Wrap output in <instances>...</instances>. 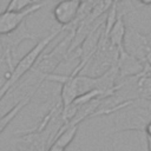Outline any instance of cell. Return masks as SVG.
Segmentation results:
<instances>
[{
	"mask_svg": "<svg viewBox=\"0 0 151 151\" xmlns=\"http://www.w3.org/2000/svg\"><path fill=\"white\" fill-rule=\"evenodd\" d=\"M65 27H60L57 31H53L52 33H50L48 35L40 38L37 44L34 45V47H32L15 65L14 67L9 71V74L6 79V81L2 84V86L0 87V101L5 98V96H7L13 88H15V86L18 85V83L24 78V76H26L35 65L37 60L39 59V57L42 54V52L46 50V47L51 44V41L57 38L61 32H64Z\"/></svg>",
	"mask_w": 151,
	"mask_h": 151,
	"instance_id": "1",
	"label": "cell"
},
{
	"mask_svg": "<svg viewBox=\"0 0 151 151\" xmlns=\"http://www.w3.org/2000/svg\"><path fill=\"white\" fill-rule=\"evenodd\" d=\"M117 110L119 112H117L118 114L114 119V129L112 133H120L126 131L144 132L146 124L151 120V104L137 105L132 104V101L130 100L112 109L103 110L100 114L111 113Z\"/></svg>",
	"mask_w": 151,
	"mask_h": 151,
	"instance_id": "2",
	"label": "cell"
},
{
	"mask_svg": "<svg viewBox=\"0 0 151 151\" xmlns=\"http://www.w3.org/2000/svg\"><path fill=\"white\" fill-rule=\"evenodd\" d=\"M71 39H72L71 37H66L63 41H60L54 47V50L52 52L40 55L32 70H34L39 74L44 76L45 78L48 74H52L53 71L58 67V65L61 63L63 58L66 55V51L68 48V44H70Z\"/></svg>",
	"mask_w": 151,
	"mask_h": 151,
	"instance_id": "3",
	"label": "cell"
},
{
	"mask_svg": "<svg viewBox=\"0 0 151 151\" xmlns=\"http://www.w3.org/2000/svg\"><path fill=\"white\" fill-rule=\"evenodd\" d=\"M44 6H45V2L41 1V2H37V4L32 5L31 7L24 9V11H19V12L4 11L0 14V37L7 35V34L14 32L15 29H18L31 14L38 12Z\"/></svg>",
	"mask_w": 151,
	"mask_h": 151,
	"instance_id": "4",
	"label": "cell"
},
{
	"mask_svg": "<svg viewBox=\"0 0 151 151\" xmlns=\"http://www.w3.org/2000/svg\"><path fill=\"white\" fill-rule=\"evenodd\" d=\"M81 0H60L53 7V18L61 27L72 24L80 12Z\"/></svg>",
	"mask_w": 151,
	"mask_h": 151,
	"instance_id": "5",
	"label": "cell"
},
{
	"mask_svg": "<svg viewBox=\"0 0 151 151\" xmlns=\"http://www.w3.org/2000/svg\"><path fill=\"white\" fill-rule=\"evenodd\" d=\"M123 14H119L116 22L113 24V26L111 27V29L109 31V33L105 35V38H107V41L114 46L116 48H118L119 51H123V42H124V37H125V32H126V26L123 19Z\"/></svg>",
	"mask_w": 151,
	"mask_h": 151,
	"instance_id": "6",
	"label": "cell"
},
{
	"mask_svg": "<svg viewBox=\"0 0 151 151\" xmlns=\"http://www.w3.org/2000/svg\"><path fill=\"white\" fill-rule=\"evenodd\" d=\"M31 97H32V94H28V96L21 98V99H20L15 105H13L6 113H4L2 116H0V134H1V132L9 125V123L20 113V111H21L25 106L28 105V103H29V100H31Z\"/></svg>",
	"mask_w": 151,
	"mask_h": 151,
	"instance_id": "7",
	"label": "cell"
},
{
	"mask_svg": "<svg viewBox=\"0 0 151 151\" xmlns=\"http://www.w3.org/2000/svg\"><path fill=\"white\" fill-rule=\"evenodd\" d=\"M78 129H79V124H76V125H70V126H65L60 130V132H58L57 134V138L54 139L53 143L60 145L61 147L66 149L72 142L73 139L76 138L77 136V132H78Z\"/></svg>",
	"mask_w": 151,
	"mask_h": 151,
	"instance_id": "8",
	"label": "cell"
},
{
	"mask_svg": "<svg viewBox=\"0 0 151 151\" xmlns=\"http://www.w3.org/2000/svg\"><path fill=\"white\" fill-rule=\"evenodd\" d=\"M37 2H41V1L40 0H9L6 11H15V12L24 11Z\"/></svg>",
	"mask_w": 151,
	"mask_h": 151,
	"instance_id": "9",
	"label": "cell"
},
{
	"mask_svg": "<svg viewBox=\"0 0 151 151\" xmlns=\"http://www.w3.org/2000/svg\"><path fill=\"white\" fill-rule=\"evenodd\" d=\"M46 151H65V149H64V147H61L60 145L55 144V143H52V144L47 147V150H46Z\"/></svg>",
	"mask_w": 151,
	"mask_h": 151,
	"instance_id": "10",
	"label": "cell"
},
{
	"mask_svg": "<svg viewBox=\"0 0 151 151\" xmlns=\"http://www.w3.org/2000/svg\"><path fill=\"white\" fill-rule=\"evenodd\" d=\"M144 133L146 134V137H150L151 138V120L146 124V126L144 129Z\"/></svg>",
	"mask_w": 151,
	"mask_h": 151,
	"instance_id": "11",
	"label": "cell"
},
{
	"mask_svg": "<svg viewBox=\"0 0 151 151\" xmlns=\"http://www.w3.org/2000/svg\"><path fill=\"white\" fill-rule=\"evenodd\" d=\"M2 59H4V46H2V42L0 39V61H2Z\"/></svg>",
	"mask_w": 151,
	"mask_h": 151,
	"instance_id": "12",
	"label": "cell"
},
{
	"mask_svg": "<svg viewBox=\"0 0 151 151\" xmlns=\"http://www.w3.org/2000/svg\"><path fill=\"white\" fill-rule=\"evenodd\" d=\"M138 2H140L142 5H145V6H149L151 5V0H137Z\"/></svg>",
	"mask_w": 151,
	"mask_h": 151,
	"instance_id": "13",
	"label": "cell"
},
{
	"mask_svg": "<svg viewBox=\"0 0 151 151\" xmlns=\"http://www.w3.org/2000/svg\"><path fill=\"white\" fill-rule=\"evenodd\" d=\"M146 146H147V151H151V138L146 137Z\"/></svg>",
	"mask_w": 151,
	"mask_h": 151,
	"instance_id": "14",
	"label": "cell"
},
{
	"mask_svg": "<svg viewBox=\"0 0 151 151\" xmlns=\"http://www.w3.org/2000/svg\"><path fill=\"white\" fill-rule=\"evenodd\" d=\"M122 0H112L111 1V4H114V5H119V2H120Z\"/></svg>",
	"mask_w": 151,
	"mask_h": 151,
	"instance_id": "15",
	"label": "cell"
}]
</instances>
